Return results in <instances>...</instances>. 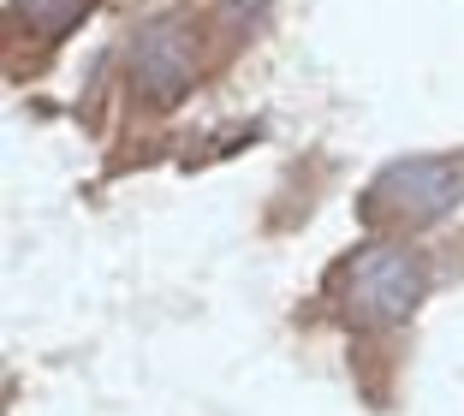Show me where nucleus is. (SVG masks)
<instances>
[{
  "instance_id": "nucleus-1",
  "label": "nucleus",
  "mask_w": 464,
  "mask_h": 416,
  "mask_svg": "<svg viewBox=\"0 0 464 416\" xmlns=\"http://www.w3.org/2000/svg\"><path fill=\"white\" fill-rule=\"evenodd\" d=\"M423 297V262L411 250H369L352 268V304L369 322H405Z\"/></svg>"
},
{
  "instance_id": "nucleus-2",
  "label": "nucleus",
  "mask_w": 464,
  "mask_h": 416,
  "mask_svg": "<svg viewBox=\"0 0 464 416\" xmlns=\"http://www.w3.org/2000/svg\"><path fill=\"white\" fill-rule=\"evenodd\" d=\"M464 190V173L452 161H411V167H393L375 190V208H393V215H411V220H435L447 215Z\"/></svg>"
},
{
  "instance_id": "nucleus-3",
  "label": "nucleus",
  "mask_w": 464,
  "mask_h": 416,
  "mask_svg": "<svg viewBox=\"0 0 464 416\" xmlns=\"http://www.w3.org/2000/svg\"><path fill=\"white\" fill-rule=\"evenodd\" d=\"M137 90L150 95V102H173V95H185V83H191L197 72V36L191 30H173V24H155L137 36Z\"/></svg>"
},
{
  "instance_id": "nucleus-4",
  "label": "nucleus",
  "mask_w": 464,
  "mask_h": 416,
  "mask_svg": "<svg viewBox=\"0 0 464 416\" xmlns=\"http://www.w3.org/2000/svg\"><path fill=\"white\" fill-rule=\"evenodd\" d=\"M83 6H90V0H18V18H30L42 36H60L66 24H78Z\"/></svg>"
}]
</instances>
